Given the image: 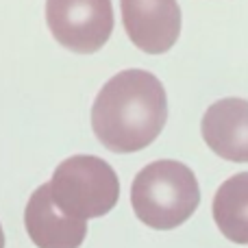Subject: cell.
<instances>
[{
  "mask_svg": "<svg viewBox=\"0 0 248 248\" xmlns=\"http://www.w3.org/2000/svg\"><path fill=\"white\" fill-rule=\"evenodd\" d=\"M48 185L57 209L83 222L109 214L120 198V181L113 168L92 155H74L61 161Z\"/></svg>",
  "mask_w": 248,
  "mask_h": 248,
  "instance_id": "obj_3",
  "label": "cell"
},
{
  "mask_svg": "<svg viewBox=\"0 0 248 248\" xmlns=\"http://www.w3.org/2000/svg\"><path fill=\"white\" fill-rule=\"evenodd\" d=\"M24 227L37 248H78L87 235V222L57 209L48 183L39 185L26 202Z\"/></svg>",
  "mask_w": 248,
  "mask_h": 248,
  "instance_id": "obj_6",
  "label": "cell"
},
{
  "mask_svg": "<svg viewBox=\"0 0 248 248\" xmlns=\"http://www.w3.org/2000/svg\"><path fill=\"white\" fill-rule=\"evenodd\" d=\"M201 202L194 172L174 159H159L140 170L131 185L135 216L150 229L170 231L192 218Z\"/></svg>",
  "mask_w": 248,
  "mask_h": 248,
  "instance_id": "obj_2",
  "label": "cell"
},
{
  "mask_svg": "<svg viewBox=\"0 0 248 248\" xmlns=\"http://www.w3.org/2000/svg\"><path fill=\"white\" fill-rule=\"evenodd\" d=\"M46 22L63 48L81 55L100 50L111 37V0H46Z\"/></svg>",
  "mask_w": 248,
  "mask_h": 248,
  "instance_id": "obj_4",
  "label": "cell"
},
{
  "mask_svg": "<svg viewBox=\"0 0 248 248\" xmlns=\"http://www.w3.org/2000/svg\"><path fill=\"white\" fill-rule=\"evenodd\" d=\"M168 120V96L161 81L146 70H124L98 92L92 128L105 148L137 153L150 146Z\"/></svg>",
  "mask_w": 248,
  "mask_h": 248,
  "instance_id": "obj_1",
  "label": "cell"
},
{
  "mask_svg": "<svg viewBox=\"0 0 248 248\" xmlns=\"http://www.w3.org/2000/svg\"><path fill=\"white\" fill-rule=\"evenodd\" d=\"M122 24L135 48L163 55L181 33V9L176 0H120Z\"/></svg>",
  "mask_w": 248,
  "mask_h": 248,
  "instance_id": "obj_5",
  "label": "cell"
},
{
  "mask_svg": "<svg viewBox=\"0 0 248 248\" xmlns=\"http://www.w3.org/2000/svg\"><path fill=\"white\" fill-rule=\"evenodd\" d=\"M211 211L227 240L248 244V172H240L220 185Z\"/></svg>",
  "mask_w": 248,
  "mask_h": 248,
  "instance_id": "obj_8",
  "label": "cell"
},
{
  "mask_svg": "<svg viewBox=\"0 0 248 248\" xmlns=\"http://www.w3.org/2000/svg\"><path fill=\"white\" fill-rule=\"evenodd\" d=\"M201 131L216 155L248 163V100L224 98L214 103L202 116Z\"/></svg>",
  "mask_w": 248,
  "mask_h": 248,
  "instance_id": "obj_7",
  "label": "cell"
},
{
  "mask_svg": "<svg viewBox=\"0 0 248 248\" xmlns=\"http://www.w3.org/2000/svg\"><path fill=\"white\" fill-rule=\"evenodd\" d=\"M0 248H4V233H2V227H0Z\"/></svg>",
  "mask_w": 248,
  "mask_h": 248,
  "instance_id": "obj_9",
  "label": "cell"
}]
</instances>
